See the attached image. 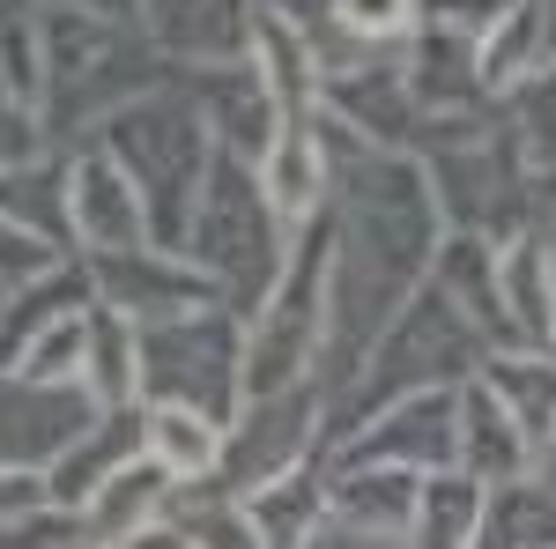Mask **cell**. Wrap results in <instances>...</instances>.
<instances>
[{
  "mask_svg": "<svg viewBox=\"0 0 556 549\" xmlns=\"http://www.w3.org/2000/svg\"><path fill=\"white\" fill-rule=\"evenodd\" d=\"M260 186H267L275 215H304L312 201H319V186H327V157H319V141H312V134H282V141H267Z\"/></svg>",
  "mask_w": 556,
  "mask_h": 549,
  "instance_id": "cell-1",
  "label": "cell"
},
{
  "mask_svg": "<svg viewBox=\"0 0 556 549\" xmlns=\"http://www.w3.org/2000/svg\"><path fill=\"white\" fill-rule=\"evenodd\" d=\"M149 446H156V461L172 467V475H208L215 467V423L193 409V401H156L149 409Z\"/></svg>",
  "mask_w": 556,
  "mask_h": 549,
  "instance_id": "cell-2",
  "label": "cell"
},
{
  "mask_svg": "<svg viewBox=\"0 0 556 549\" xmlns=\"http://www.w3.org/2000/svg\"><path fill=\"white\" fill-rule=\"evenodd\" d=\"M75 201H83V230L97 238V246H134L141 238V209H134V194H127V178L112 164H89L83 178H75Z\"/></svg>",
  "mask_w": 556,
  "mask_h": 549,
  "instance_id": "cell-3",
  "label": "cell"
},
{
  "mask_svg": "<svg viewBox=\"0 0 556 549\" xmlns=\"http://www.w3.org/2000/svg\"><path fill=\"white\" fill-rule=\"evenodd\" d=\"M475 520H482V506H475L468 483H430L424 490V549H460L475 535Z\"/></svg>",
  "mask_w": 556,
  "mask_h": 549,
  "instance_id": "cell-4",
  "label": "cell"
},
{
  "mask_svg": "<svg viewBox=\"0 0 556 549\" xmlns=\"http://www.w3.org/2000/svg\"><path fill=\"white\" fill-rule=\"evenodd\" d=\"M490 386H497L534 431H549V409H556V372H549V364H505Z\"/></svg>",
  "mask_w": 556,
  "mask_h": 549,
  "instance_id": "cell-5",
  "label": "cell"
},
{
  "mask_svg": "<svg viewBox=\"0 0 556 549\" xmlns=\"http://www.w3.org/2000/svg\"><path fill=\"white\" fill-rule=\"evenodd\" d=\"M334 15H342L356 38H393V30H408V0H334Z\"/></svg>",
  "mask_w": 556,
  "mask_h": 549,
  "instance_id": "cell-6",
  "label": "cell"
},
{
  "mask_svg": "<svg viewBox=\"0 0 556 549\" xmlns=\"http://www.w3.org/2000/svg\"><path fill=\"white\" fill-rule=\"evenodd\" d=\"M475 438H482V453H490V467H497V461L513 467V461H519V423H513V416L497 423V416H490V401H475Z\"/></svg>",
  "mask_w": 556,
  "mask_h": 549,
  "instance_id": "cell-7",
  "label": "cell"
},
{
  "mask_svg": "<svg viewBox=\"0 0 556 549\" xmlns=\"http://www.w3.org/2000/svg\"><path fill=\"white\" fill-rule=\"evenodd\" d=\"M549 267H556V260H549Z\"/></svg>",
  "mask_w": 556,
  "mask_h": 549,
  "instance_id": "cell-8",
  "label": "cell"
}]
</instances>
